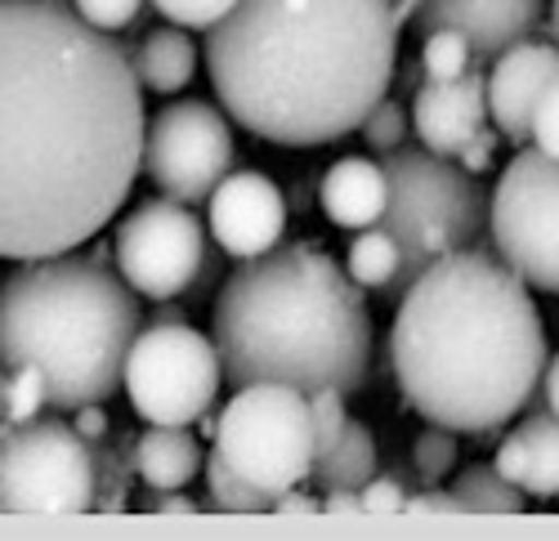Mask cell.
Returning <instances> with one entry per match:
<instances>
[{
	"label": "cell",
	"instance_id": "cell-24",
	"mask_svg": "<svg viewBox=\"0 0 559 541\" xmlns=\"http://www.w3.org/2000/svg\"><path fill=\"white\" fill-rule=\"evenodd\" d=\"M206 497H211L206 506L228 510V515H264V510H273V497H264V492L251 488L242 474H233L219 453H211V461H206Z\"/></svg>",
	"mask_w": 559,
	"mask_h": 541
},
{
	"label": "cell",
	"instance_id": "cell-11",
	"mask_svg": "<svg viewBox=\"0 0 559 541\" xmlns=\"http://www.w3.org/2000/svg\"><path fill=\"white\" fill-rule=\"evenodd\" d=\"M233 170V130L228 112L206 99L166 104L144 134V175L162 197L198 206L215 193V184Z\"/></svg>",
	"mask_w": 559,
	"mask_h": 541
},
{
	"label": "cell",
	"instance_id": "cell-1",
	"mask_svg": "<svg viewBox=\"0 0 559 541\" xmlns=\"http://www.w3.org/2000/svg\"><path fill=\"white\" fill-rule=\"evenodd\" d=\"M130 50L63 0H0V260L68 255L144 170Z\"/></svg>",
	"mask_w": 559,
	"mask_h": 541
},
{
	"label": "cell",
	"instance_id": "cell-36",
	"mask_svg": "<svg viewBox=\"0 0 559 541\" xmlns=\"http://www.w3.org/2000/svg\"><path fill=\"white\" fill-rule=\"evenodd\" d=\"M399 515H461V502L452 497V492H421V497H403V510Z\"/></svg>",
	"mask_w": 559,
	"mask_h": 541
},
{
	"label": "cell",
	"instance_id": "cell-32",
	"mask_svg": "<svg viewBox=\"0 0 559 541\" xmlns=\"http://www.w3.org/2000/svg\"><path fill=\"white\" fill-rule=\"evenodd\" d=\"M139 5L144 0H72V10L90 23V27H99V32H121L134 23Z\"/></svg>",
	"mask_w": 559,
	"mask_h": 541
},
{
	"label": "cell",
	"instance_id": "cell-44",
	"mask_svg": "<svg viewBox=\"0 0 559 541\" xmlns=\"http://www.w3.org/2000/svg\"><path fill=\"white\" fill-rule=\"evenodd\" d=\"M550 40L559 45V0H550Z\"/></svg>",
	"mask_w": 559,
	"mask_h": 541
},
{
	"label": "cell",
	"instance_id": "cell-2",
	"mask_svg": "<svg viewBox=\"0 0 559 541\" xmlns=\"http://www.w3.org/2000/svg\"><path fill=\"white\" fill-rule=\"evenodd\" d=\"M394 0H238L206 27L215 99L255 140L336 144L390 95Z\"/></svg>",
	"mask_w": 559,
	"mask_h": 541
},
{
	"label": "cell",
	"instance_id": "cell-20",
	"mask_svg": "<svg viewBox=\"0 0 559 541\" xmlns=\"http://www.w3.org/2000/svg\"><path fill=\"white\" fill-rule=\"evenodd\" d=\"M448 492L461 502V515H524L528 510V492L520 483H510L497 474V466H465L456 470V479L448 483Z\"/></svg>",
	"mask_w": 559,
	"mask_h": 541
},
{
	"label": "cell",
	"instance_id": "cell-23",
	"mask_svg": "<svg viewBox=\"0 0 559 541\" xmlns=\"http://www.w3.org/2000/svg\"><path fill=\"white\" fill-rule=\"evenodd\" d=\"M399 264H403L399 242L381 229V224H371L367 233H358V238L349 242V255H345L349 278H354L358 287H371V291L390 287V282H394V274H399Z\"/></svg>",
	"mask_w": 559,
	"mask_h": 541
},
{
	"label": "cell",
	"instance_id": "cell-29",
	"mask_svg": "<svg viewBox=\"0 0 559 541\" xmlns=\"http://www.w3.org/2000/svg\"><path fill=\"white\" fill-rule=\"evenodd\" d=\"M40 408H50V398H45V376L36 368H14V376L5 381V417H10V425L32 421Z\"/></svg>",
	"mask_w": 559,
	"mask_h": 541
},
{
	"label": "cell",
	"instance_id": "cell-41",
	"mask_svg": "<svg viewBox=\"0 0 559 541\" xmlns=\"http://www.w3.org/2000/svg\"><path fill=\"white\" fill-rule=\"evenodd\" d=\"M542 398H546V408L559 417V353L546 358V372H542Z\"/></svg>",
	"mask_w": 559,
	"mask_h": 541
},
{
	"label": "cell",
	"instance_id": "cell-10",
	"mask_svg": "<svg viewBox=\"0 0 559 541\" xmlns=\"http://www.w3.org/2000/svg\"><path fill=\"white\" fill-rule=\"evenodd\" d=\"M488 238L515 274L559 296V157L524 144L488 193Z\"/></svg>",
	"mask_w": 559,
	"mask_h": 541
},
{
	"label": "cell",
	"instance_id": "cell-9",
	"mask_svg": "<svg viewBox=\"0 0 559 541\" xmlns=\"http://www.w3.org/2000/svg\"><path fill=\"white\" fill-rule=\"evenodd\" d=\"M224 385L215 340L189 323H153L126 353L121 389L148 425H193Z\"/></svg>",
	"mask_w": 559,
	"mask_h": 541
},
{
	"label": "cell",
	"instance_id": "cell-27",
	"mask_svg": "<svg viewBox=\"0 0 559 541\" xmlns=\"http://www.w3.org/2000/svg\"><path fill=\"white\" fill-rule=\"evenodd\" d=\"M309 421H313V461L332 453L336 438L345 434V394L341 389H313L309 394Z\"/></svg>",
	"mask_w": 559,
	"mask_h": 541
},
{
	"label": "cell",
	"instance_id": "cell-14",
	"mask_svg": "<svg viewBox=\"0 0 559 541\" xmlns=\"http://www.w3.org/2000/svg\"><path fill=\"white\" fill-rule=\"evenodd\" d=\"M559 76V45L555 40H520L492 59L488 72V117L497 121V134L506 144L524 148L533 130V108L542 89Z\"/></svg>",
	"mask_w": 559,
	"mask_h": 541
},
{
	"label": "cell",
	"instance_id": "cell-34",
	"mask_svg": "<svg viewBox=\"0 0 559 541\" xmlns=\"http://www.w3.org/2000/svg\"><path fill=\"white\" fill-rule=\"evenodd\" d=\"M497 140H501V134H497V125H479V130L471 134V140H465V144L452 153V161H456L465 175H484V170L492 166Z\"/></svg>",
	"mask_w": 559,
	"mask_h": 541
},
{
	"label": "cell",
	"instance_id": "cell-33",
	"mask_svg": "<svg viewBox=\"0 0 559 541\" xmlns=\"http://www.w3.org/2000/svg\"><path fill=\"white\" fill-rule=\"evenodd\" d=\"M358 502H362V515H399L403 510V483L394 474H371L358 488Z\"/></svg>",
	"mask_w": 559,
	"mask_h": 541
},
{
	"label": "cell",
	"instance_id": "cell-39",
	"mask_svg": "<svg viewBox=\"0 0 559 541\" xmlns=\"http://www.w3.org/2000/svg\"><path fill=\"white\" fill-rule=\"evenodd\" d=\"M273 510L277 515H318L322 510V497H305V492H283V497H273Z\"/></svg>",
	"mask_w": 559,
	"mask_h": 541
},
{
	"label": "cell",
	"instance_id": "cell-4",
	"mask_svg": "<svg viewBox=\"0 0 559 541\" xmlns=\"http://www.w3.org/2000/svg\"><path fill=\"white\" fill-rule=\"evenodd\" d=\"M211 340L228 385L354 394L371 363L362 287L309 242L242 260L211 304Z\"/></svg>",
	"mask_w": 559,
	"mask_h": 541
},
{
	"label": "cell",
	"instance_id": "cell-45",
	"mask_svg": "<svg viewBox=\"0 0 559 541\" xmlns=\"http://www.w3.org/2000/svg\"><path fill=\"white\" fill-rule=\"evenodd\" d=\"M0 402H5V381H0Z\"/></svg>",
	"mask_w": 559,
	"mask_h": 541
},
{
	"label": "cell",
	"instance_id": "cell-30",
	"mask_svg": "<svg viewBox=\"0 0 559 541\" xmlns=\"http://www.w3.org/2000/svg\"><path fill=\"white\" fill-rule=\"evenodd\" d=\"M157 14L170 23V27H183V32H206L215 27L238 0H153Z\"/></svg>",
	"mask_w": 559,
	"mask_h": 541
},
{
	"label": "cell",
	"instance_id": "cell-19",
	"mask_svg": "<svg viewBox=\"0 0 559 541\" xmlns=\"http://www.w3.org/2000/svg\"><path fill=\"white\" fill-rule=\"evenodd\" d=\"M130 63L144 89H153V95H179L198 72V50L183 36V27H157L144 36L139 50H130Z\"/></svg>",
	"mask_w": 559,
	"mask_h": 541
},
{
	"label": "cell",
	"instance_id": "cell-42",
	"mask_svg": "<svg viewBox=\"0 0 559 541\" xmlns=\"http://www.w3.org/2000/svg\"><path fill=\"white\" fill-rule=\"evenodd\" d=\"M153 323H189V318H183V309H179V304H157Z\"/></svg>",
	"mask_w": 559,
	"mask_h": 541
},
{
	"label": "cell",
	"instance_id": "cell-40",
	"mask_svg": "<svg viewBox=\"0 0 559 541\" xmlns=\"http://www.w3.org/2000/svg\"><path fill=\"white\" fill-rule=\"evenodd\" d=\"M322 515H362V502L354 488H332L328 497H322Z\"/></svg>",
	"mask_w": 559,
	"mask_h": 541
},
{
	"label": "cell",
	"instance_id": "cell-35",
	"mask_svg": "<svg viewBox=\"0 0 559 541\" xmlns=\"http://www.w3.org/2000/svg\"><path fill=\"white\" fill-rule=\"evenodd\" d=\"M497 474L501 479H510V483H520L524 488V474H528V447H524V438L520 434H506L501 438V447H497Z\"/></svg>",
	"mask_w": 559,
	"mask_h": 541
},
{
	"label": "cell",
	"instance_id": "cell-31",
	"mask_svg": "<svg viewBox=\"0 0 559 541\" xmlns=\"http://www.w3.org/2000/svg\"><path fill=\"white\" fill-rule=\"evenodd\" d=\"M528 144H537L542 153L559 157V76L542 89V99L533 108V130H528Z\"/></svg>",
	"mask_w": 559,
	"mask_h": 541
},
{
	"label": "cell",
	"instance_id": "cell-17",
	"mask_svg": "<svg viewBox=\"0 0 559 541\" xmlns=\"http://www.w3.org/2000/svg\"><path fill=\"white\" fill-rule=\"evenodd\" d=\"M322 211L341 229H371L385 211V166L367 157H341L322 175Z\"/></svg>",
	"mask_w": 559,
	"mask_h": 541
},
{
	"label": "cell",
	"instance_id": "cell-22",
	"mask_svg": "<svg viewBox=\"0 0 559 541\" xmlns=\"http://www.w3.org/2000/svg\"><path fill=\"white\" fill-rule=\"evenodd\" d=\"M528 447V474H524V492L528 497H559V417L546 412H528L515 430Z\"/></svg>",
	"mask_w": 559,
	"mask_h": 541
},
{
	"label": "cell",
	"instance_id": "cell-28",
	"mask_svg": "<svg viewBox=\"0 0 559 541\" xmlns=\"http://www.w3.org/2000/svg\"><path fill=\"white\" fill-rule=\"evenodd\" d=\"M362 140H367V148L371 153H394L403 140H407V112L385 95L377 108H371L367 117H362Z\"/></svg>",
	"mask_w": 559,
	"mask_h": 541
},
{
	"label": "cell",
	"instance_id": "cell-21",
	"mask_svg": "<svg viewBox=\"0 0 559 541\" xmlns=\"http://www.w3.org/2000/svg\"><path fill=\"white\" fill-rule=\"evenodd\" d=\"M313 474L322 488H362L371 474H377V438L362 421H345V434L336 438L332 453H322L313 461Z\"/></svg>",
	"mask_w": 559,
	"mask_h": 541
},
{
	"label": "cell",
	"instance_id": "cell-16",
	"mask_svg": "<svg viewBox=\"0 0 559 541\" xmlns=\"http://www.w3.org/2000/svg\"><path fill=\"white\" fill-rule=\"evenodd\" d=\"M479 125H488V76L475 63L452 81H426L416 89L412 130L421 148L452 157Z\"/></svg>",
	"mask_w": 559,
	"mask_h": 541
},
{
	"label": "cell",
	"instance_id": "cell-38",
	"mask_svg": "<svg viewBox=\"0 0 559 541\" xmlns=\"http://www.w3.org/2000/svg\"><path fill=\"white\" fill-rule=\"evenodd\" d=\"M148 510H157V515H198L202 506L193 497H183V488H166L148 502Z\"/></svg>",
	"mask_w": 559,
	"mask_h": 541
},
{
	"label": "cell",
	"instance_id": "cell-26",
	"mask_svg": "<svg viewBox=\"0 0 559 541\" xmlns=\"http://www.w3.org/2000/svg\"><path fill=\"white\" fill-rule=\"evenodd\" d=\"M412 466H416V474H421L426 483L448 479L452 466H456V438H452V430L430 425L426 434H416V443H412Z\"/></svg>",
	"mask_w": 559,
	"mask_h": 541
},
{
	"label": "cell",
	"instance_id": "cell-43",
	"mask_svg": "<svg viewBox=\"0 0 559 541\" xmlns=\"http://www.w3.org/2000/svg\"><path fill=\"white\" fill-rule=\"evenodd\" d=\"M416 10H421V0H394V19H399V27H403L407 19H416Z\"/></svg>",
	"mask_w": 559,
	"mask_h": 541
},
{
	"label": "cell",
	"instance_id": "cell-6",
	"mask_svg": "<svg viewBox=\"0 0 559 541\" xmlns=\"http://www.w3.org/2000/svg\"><path fill=\"white\" fill-rule=\"evenodd\" d=\"M381 166L385 211L377 224L399 242L403 264L390 291L403 296L430 260L479 247V238H488V189L479 184V175H465L452 157H439L421 144H399Z\"/></svg>",
	"mask_w": 559,
	"mask_h": 541
},
{
	"label": "cell",
	"instance_id": "cell-7",
	"mask_svg": "<svg viewBox=\"0 0 559 541\" xmlns=\"http://www.w3.org/2000/svg\"><path fill=\"white\" fill-rule=\"evenodd\" d=\"M215 453L264 497H283L313 474L309 394L292 385H242L215 421Z\"/></svg>",
	"mask_w": 559,
	"mask_h": 541
},
{
	"label": "cell",
	"instance_id": "cell-13",
	"mask_svg": "<svg viewBox=\"0 0 559 541\" xmlns=\"http://www.w3.org/2000/svg\"><path fill=\"white\" fill-rule=\"evenodd\" d=\"M206 202H211V215H206L211 233H215V247L224 255L255 260V255H264V251H273L277 242H283L287 202H283V189H277L269 175L228 170Z\"/></svg>",
	"mask_w": 559,
	"mask_h": 541
},
{
	"label": "cell",
	"instance_id": "cell-15",
	"mask_svg": "<svg viewBox=\"0 0 559 541\" xmlns=\"http://www.w3.org/2000/svg\"><path fill=\"white\" fill-rule=\"evenodd\" d=\"M542 14L546 0H421L416 27H421V36L452 27L471 40L475 59H497L510 45L537 36Z\"/></svg>",
	"mask_w": 559,
	"mask_h": 541
},
{
	"label": "cell",
	"instance_id": "cell-37",
	"mask_svg": "<svg viewBox=\"0 0 559 541\" xmlns=\"http://www.w3.org/2000/svg\"><path fill=\"white\" fill-rule=\"evenodd\" d=\"M72 425H76V434H81V438L95 443V438H104V434H108V412H99V402H85V408H76V412H72Z\"/></svg>",
	"mask_w": 559,
	"mask_h": 541
},
{
	"label": "cell",
	"instance_id": "cell-8",
	"mask_svg": "<svg viewBox=\"0 0 559 541\" xmlns=\"http://www.w3.org/2000/svg\"><path fill=\"white\" fill-rule=\"evenodd\" d=\"M99 466L90 438L59 417L0 434V515H81L95 506Z\"/></svg>",
	"mask_w": 559,
	"mask_h": 541
},
{
	"label": "cell",
	"instance_id": "cell-3",
	"mask_svg": "<svg viewBox=\"0 0 559 541\" xmlns=\"http://www.w3.org/2000/svg\"><path fill=\"white\" fill-rule=\"evenodd\" d=\"M390 363L430 425L492 434L515 421L546 372L533 287L497 251L461 247L430 260L399 296Z\"/></svg>",
	"mask_w": 559,
	"mask_h": 541
},
{
	"label": "cell",
	"instance_id": "cell-5",
	"mask_svg": "<svg viewBox=\"0 0 559 541\" xmlns=\"http://www.w3.org/2000/svg\"><path fill=\"white\" fill-rule=\"evenodd\" d=\"M139 332V291L99 260H19L0 282V363L36 368L55 412L108 402Z\"/></svg>",
	"mask_w": 559,
	"mask_h": 541
},
{
	"label": "cell",
	"instance_id": "cell-25",
	"mask_svg": "<svg viewBox=\"0 0 559 541\" xmlns=\"http://www.w3.org/2000/svg\"><path fill=\"white\" fill-rule=\"evenodd\" d=\"M471 63H475L471 40H465L461 32H452V27L426 32V40H421V72H426V81H452Z\"/></svg>",
	"mask_w": 559,
	"mask_h": 541
},
{
	"label": "cell",
	"instance_id": "cell-18",
	"mask_svg": "<svg viewBox=\"0 0 559 541\" xmlns=\"http://www.w3.org/2000/svg\"><path fill=\"white\" fill-rule=\"evenodd\" d=\"M134 474L153 492L193 483L202 470V443L189 425H153L144 438H134Z\"/></svg>",
	"mask_w": 559,
	"mask_h": 541
},
{
	"label": "cell",
	"instance_id": "cell-12",
	"mask_svg": "<svg viewBox=\"0 0 559 541\" xmlns=\"http://www.w3.org/2000/svg\"><path fill=\"white\" fill-rule=\"evenodd\" d=\"M202 219L175 197H153L117 224V274L148 300H175L189 291L202 274Z\"/></svg>",
	"mask_w": 559,
	"mask_h": 541
}]
</instances>
